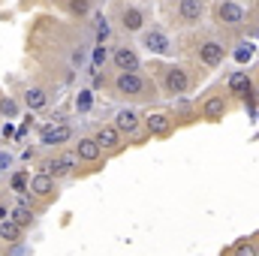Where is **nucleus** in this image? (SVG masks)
Masks as SVG:
<instances>
[{
	"instance_id": "obj_1",
	"label": "nucleus",
	"mask_w": 259,
	"mask_h": 256,
	"mask_svg": "<svg viewBox=\"0 0 259 256\" xmlns=\"http://www.w3.org/2000/svg\"><path fill=\"white\" fill-rule=\"evenodd\" d=\"M142 42H145V49H151L154 55H169V52H172V42H169V36H166L163 30H151V33H145Z\"/></svg>"
},
{
	"instance_id": "obj_2",
	"label": "nucleus",
	"mask_w": 259,
	"mask_h": 256,
	"mask_svg": "<svg viewBox=\"0 0 259 256\" xmlns=\"http://www.w3.org/2000/svg\"><path fill=\"white\" fill-rule=\"evenodd\" d=\"M115 84H118V91H121V94H127V97H136V94H142V91H145V81H142V75H139V72H121Z\"/></svg>"
},
{
	"instance_id": "obj_3",
	"label": "nucleus",
	"mask_w": 259,
	"mask_h": 256,
	"mask_svg": "<svg viewBox=\"0 0 259 256\" xmlns=\"http://www.w3.org/2000/svg\"><path fill=\"white\" fill-rule=\"evenodd\" d=\"M112 61H115V66H118L121 72H136V69H139V58H136L133 49H115Z\"/></svg>"
},
{
	"instance_id": "obj_4",
	"label": "nucleus",
	"mask_w": 259,
	"mask_h": 256,
	"mask_svg": "<svg viewBox=\"0 0 259 256\" xmlns=\"http://www.w3.org/2000/svg\"><path fill=\"white\" fill-rule=\"evenodd\" d=\"M217 12H220V21L223 24H241L244 21V9L238 3H232V0H223Z\"/></svg>"
},
{
	"instance_id": "obj_5",
	"label": "nucleus",
	"mask_w": 259,
	"mask_h": 256,
	"mask_svg": "<svg viewBox=\"0 0 259 256\" xmlns=\"http://www.w3.org/2000/svg\"><path fill=\"white\" fill-rule=\"evenodd\" d=\"M223 46L220 42H205L202 49H199V58H202V64L205 66H217V64H223Z\"/></svg>"
},
{
	"instance_id": "obj_6",
	"label": "nucleus",
	"mask_w": 259,
	"mask_h": 256,
	"mask_svg": "<svg viewBox=\"0 0 259 256\" xmlns=\"http://www.w3.org/2000/svg\"><path fill=\"white\" fill-rule=\"evenodd\" d=\"M166 84H169L172 94H184L187 84H190V78H187V72H184L181 66H172V69L166 72Z\"/></svg>"
},
{
	"instance_id": "obj_7",
	"label": "nucleus",
	"mask_w": 259,
	"mask_h": 256,
	"mask_svg": "<svg viewBox=\"0 0 259 256\" xmlns=\"http://www.w3.org/2000/svg\"><path fill=\"white\" fill-rule=\"evenodd\" d=\"M72 166H75V157L66 154V157H58V160H52V163L46 166V175H52V178H64V175L72 172Z\"/></svg>"
},
{
	"instance_id": "obj_8",
	"label": "nucleus",
	"mask_w": 259,
	"mask_h": 256,
	"mask_svg": "<svg viewBox=\"0 0 259 256\" xmlns=\"http://www.w3.org/2000/svg\"><path fill=\"white\" fill-rule=\"evenodd\" d=\"M100 148H109V151H115V148H121V133L115 127H100L97 130V139H94Z\"/></svg>"
},
{
	"instance_id": "obj_9",
	"label": "nucleus",
	"mask_w": 259,
	"mask_h": 256,
	"mask_svg": "<svg viewBox=\"0 0 259 256\" xmlns=\"http://www.w3.org/2000/svg\"><path fill=\"white\" fill-rule=\"evenodd\" d=\"M69 136H72V130L61 124V127H46L42 130V145H64L69 142Z\"/></svg>"
},
{
	"instance_id": "obj_10",
	"label": "nucleus",
	"mask_w": 259,
	"mask_h": 256,
	"mask_svg": "<svg viewBox=\"0 0 259 256\" xmlns=\"http://www.w3.org/2000/svg\"><path fill=\"white\" fill-rule=\"evenodd\" d=\"M100 145L94 142V139H78V145H75V157L78 160H88V163H94L97 157H100Z\"/></svg>"
},
{
	"instance_id": "obj_11",
	"label": "nucleus",
	"mask_w": 259,
	"mask_h": 256,
	"mask_svg": "<svg viewBox=\"0 0 259 256\" xmlns=\"http://www.w3.org/2000/svg\"><path fill=\"white\" fill-rule=\"evenodd\" d=\"M136 127H139V115H136L133 109H121L118 118H115V130H118V133H133Z\"/></svg>"
},
{
	"instance_id": "obj_12",
	"label": "nucleus",
	"mask_w": 259,
	"mask_h": 256,
	"mask_svg": "<svg viewBox=\"0 0 259 256\" xmlns=\"http://www.w3.org/2000/svg\"><path fill=\"white\" fill-rule=\"evenodd\" d=\"M145 124H148V130H151L154 136H166V133H169V115H163V112H151V115L145 118Z\"/></svg>"
},
{
	"instance_id": "obj_13",
	"label": "nucleus",
	"mask_w": 259,
	"mask_h": 256,
	"mask_svg": "<svg viewBox=\"0 0 259 256\" xmlns=\"http://www.w3.org/2000/svg\"><path fill=\"white\" fill-rule=\"evenodd\" d=\"M178 12H181L184 21H199L202 18V0H181Z\"/></svg>"
},
{
	"instance_id": "obj_14",
	"label": "nucleus",
	"mask_w": 259,
	"mask_h": 256,
	"mask_svg": "<svg viewBox=\"0 0 259 256\" xmlns=\"http://www.w3.org/2000/svg\"><path fill=\"white\" fill-rule=\"evenodd\" d=\"M30 193H36V196H49V193H55V178L52 175H36L33 181H30Z\"/></svg>"
},
{
	"instance_id": "obj_15",
	"label": "nucleus",
	"mask_w": 259,
	"mask_h": 256,
	"mask_svg": "<svg viewBox=\"0 0 259 256\" xmlns=\"http://www.w3.org/2000/svg\"><path fill=\"white\" fill-rule=\"evenodd\" d=\"M205 118L208 121H217V118H223V112H226V103H223V97H211L208 103H205Z\"/></svg>"
},
{
	"instance_id": "obj_16",
	"label": "nucleus",
	"mask_w": 259,
	"mask_h": 256,
	"mask_svg": "<svg viewBox=\"0 0 259 256\" xmlns=\"http://www.w3.org/2000/svg\"><path fill=\"white\" fill-rule=\"evenodd\" d=\"M24 103H27V109H30V112H36V109H42V106L49 103V97H46V91H39V88H30V91L24 94Z\"/></svg>"
},
{
	"instance_id": "obj_17",
	"label": "nucleus",
	"mask_w": 259,
	"mask_h": 256,
	"mask_svg": "<svg viewBox=\"0 0 259 256\" xmlns=\"http://www.w3.org/2000/svg\"><path fill=\"white\" fill-rule=\"evenodd\" d=\"M0 238H3V241H18V238H21V226H18L15 220H9V217L0 220Z\"/></svg>"
},
{
	"instance_id": "obj_18",
	"label": "nucleus",
	"mask_w": 259,
	"mask_h": 256,
	"mask_svg": "<svg viewBox=\"0 0 259 256\" xmlns=\"http://www.w3.org/2000/svg\"><path fill=\"white\" fill-rule=\"evenodd\" d=\"M229 91L247 97V91H250V78H247V72H232V75H229Z\"/></svg>"
},
{
	"instance_id": "obj_19",
	"label": "nucleus",
	"mask_w": 259,
	"mask_h": 256,
	"mask_svg": "<svg viewBox=\"0 0 259 256\" xmlns=\"http://www.w3.org/2000/svg\"><path fill=\"white\" fill-rule=\"evenodd\" d=\"M142 24H145V15H142L139 9H133V6L124 9V27H127V30L136 33V30H142Z\"/></svg>"
},
{
	"instance_id": "obj_20",
	"label": "nucleus",
	"mask_w": 259,
	"mask_h": 256,
	"mask_svg": "<svg viewBox=\"0 0 259 256\" xmlns=\"http://www.w3.org/2000/svg\"><path fill=\"white\" fill-rule=\"evenodd\" d=\"M9 220H15V223L24 229V226H30V223H33V211H30L27 205H18V208L12 211V217H9Z\"/></svg>"
},
{
	"instance_id": "obj_21",
	"label": "nucleus",
	"mask_w": 259,
	"mask_h": 256,
	"mask_svg": "<svg viewBox=\"0 0 259 256\" xmlns=\"http://www.w3.org/2000/svg\"><path fill=\"white\" fill-rule=\"evenodd\" d=\"M253 52H256L253 42H241V46L235 49V61H238V64H247V61L253 58Z\"/></svg>"
},
{
	"instance_id": "obj_22",
	"label": "nucleus",
	"mask_w": 259,
	"mask_h": 256,
	"mask_svg": "<svg viewBox=\"0 0 259 256\" xmlns=\"http://www.w3.org/2000/svg\"><path fill=\"white\" fill-rule=\"evenodd\" d=\"M109 21H106V15H97V42H106L109 39Z\"/></svg>"
},
{
	"instance_id": "obj_23",
	"label": "nucleus",
	"mask_w": 259,
	"mask_h": 256,
	"mask_svg": "<svg viewBox=\"0 0 259 256\" xmlns=\"http://www.w3.org/2000/svg\"><path fill=\"white\" fill-rule=\"evenodd\" d=\"M91 106H94L91 91H81V94H78V100H75V109H78V112H91Z\"/></svg>"
},
{
	"instance_id": "obj_24",
	"label": "nucleus",
	"mask_w": 259,
	"mask_h": 256,
	"mask_svg": "<svg viewBox=\"0 0 259 256\" xmlns=\"http://www.w3.org/2000/svg\"><path fill=\"white\" fill-rule=\"evenodd\" d=\"M0 112H3L6 118H15V115H18V106H15V100L3 97V100H0Z\"/></svg>"
},
{
	"instance_id": "obj_25",
	"label": "nucleus",
	"mask_w": 259,
	"mask_h": 256,
	"mask_svg": "<svg viewBox=\"0 0 259 256\" xmlns=\"http://www.w3.org/2000/svg\"><path fill=\"white\" fill-rule=\"evenodd\" d=\"M106 61H109V52H106V46L100 42V46L94 49V66H103Z\"/></svg>"
},
{
	"instance_id": "obj_26",
	"label": "nucleus",
	"mask_w": 259,
	"mask_h": 256,
	"mask_svg": "<svg viewBox=\"0 0 259 256\" xmlns=\"http://www.w3.org/2000/svg\"><path fill=\"white\" fill-rule=\"evenodd\" d=\"M69 9H72V12H78V15H88L91 3H88V0H69Z\"/></svg>"
},
{
	"instance_id": "obj_27",
	"label": "nucleus",
	"mask_w": 259,
	"mask_h": 256,
	"mask_svg": "<svg viewBox=\"0 0 259 256\" xmlns=\"http://www.w3.org/2000/svg\"><path fill=\"white\" fill-rule=\"evenodd\" d=\"M235 253L238 256H256V244H253V241H244V244H238Z\"/></svg>"
},
{
	"instance_id": "obj_28",
	"label": "nucleus",
	"mask_w": 259,
	"mask_h": 256,
	"mask_svg": "<svg viewBox=\"0 0 259 256\" xmlns=\"http://www.w3.org/2000/svg\"><path fill=\"white\" fill-rule=\"evenodd\" d=\"M12 187H15V190H24V175H15V178H12Z\"/></svg>"
},
{
	"instance_id": "obj_29",
	"label": "nucleus",
	"mask_w": 259,
	"mask_h": 256,
	"mask_svg": "<svg viewBox=\"0 0 259 256\" xmlns=\"http://www.w3.org/2000/svg\"><path fill=\"white\" fill-rule=\"evenodd\" d=\"M81 61H84V55H81V52H72V64L81 66Z\"/></svg>"
},
{
	"instance_id": "obj_30",
	"label": "nucleus",
	"mask_w": 259,
	"mask_h": 256,
	"mask_svg": "<svg viewBox=\"0 0 259 256\" xmlns=\"http://www.w3.org/2000/svg\"><path fill=\"white\" fill-rule=\"evenodd\" d=\"M0 166H9V157H3V154H0Z\"/></svg>"
},
{
	"instance_id": "obj_31",
	"label": "nucleus",
	"mask_w": 259,
	"mask_h": 256,
	"mask_svg": "<svg viewBox=\"0 0 259 256\" xmlns=\"http://www.w3.org/2000/svg\"><path fill=\"white\" fill-rule=\"evenodd\" d=\"M6 217H9V214H6V208L0 205V220H6Z\"/></svg>"
}]
</instances>
